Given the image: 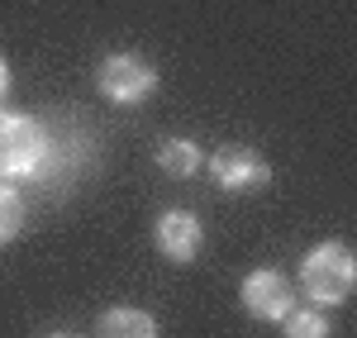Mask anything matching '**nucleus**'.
<instances>
[{"label":"nucleus","instance_id":"1","mask_svg":"<svg viewBox=\"0 0 357 338\" xmlns=\"http://www.w3.org/2000/svg\"><path fill=\"white\" fill-rule=\"evenodd\" d=\"M48 153H53V134L20 110H0V181H15V176H38L48 167Z\"/></svg>","mask_w":357,"mask_h":338},{"label":"nucleus","instance_id":"9","mask_svg":"<svg viewBox=\"0 0 357 338\" xmlns=\"http://www.w3.org/2000/svg\"><path fill=\"white\" fill-rule=\"evenodd\" d=\"M329 334H333V324L324 319L319 305H310V310L296 305V310L281 319V338H329Z\"/></svg>","mask_w":357,"mask_h":338},{"label":"nucleus","instance_id":"11","mask_svg":"<svg viewBox=\"0 0 357 338\" xmlns=\"http://www.w3.org/2000/svg\"><path fill=\"white\" fill-rule=\"evenodd\" d=\"M10 82H15V77H10V62H5V53H0V100L10 95Z\"/></svg>","mask_w":357,"mask_h":338},{"label":"nucleus","instance_id":"8","mask_svg":"<svg viewBox=\"0 0 357 338\" xmlns=\"http://www.w3.org/2000/svg\"><path fill=\"white\" fill-rule=\"evenodd\" d=\"M158 167H162L167 176H176V181H186V176H195V171L205 167V153H200V143H191V139H167L162 148H158Z\"/></svg>","mask_w":357,"mask_h":338},{"label":"nucleus","instance_id":"10","mask_svg":"<svg viewBox=\"0 0 357 338\" xmlns=\"http://www.w3.org/2000/svg\"><path fill=\"white\" fill-rule=\"evenodd\" d=\"M24 229V196L15 191V181H0V243H10Z\"/></svg>","mask_w":357,"mask_h":338},{"label":"nucleus","instance_id":"3","mask_svg":"<svg viewBox=\"0 0 357 338\" xmlns=\"http://www.w3.org/2000/svg\"><path fill=\"white\" fill-rule=\"evenodd\" d=\"M158 67L143 53H105L96 67V91L110 100V105H143L158 95Z\"/></svg>","mask_w":357,"mask_h":338},{"label":"nucleus","instance_id":"5","mask_svg":"<svg viewBox=\"0 0 357 338\" xmlns=\"http://www.w3.org/2000/svg\"><path fill=\"white\" fill-rule=\"evenodd\" d=\"M238 295H243V310L252 319H262V324H281L296 310V286L286 282V272H276V267H252L243 277Z\"/></svg>","mask_w":357,"mask_h":338},{"label":"nucleus","instance_id":"2","mask_svg":"<svg viewBox=\"0 0 357 338\" xmlns=\"http://www.w3.org/2000/svg\"><path fill=\"white\" fill-rule=\"evenodd\" d=\"M357 286V262L348 253V243H319V248H310L301 257V291L319 305V310H329V305H343L348 295H353Z\"/></svg>","mask_w":357,"mask_h":338},{"label":"nucleus","instance_id":"4","mask_svg":"<svg viewBox=\"0 0 357 338\" xmlns=\"http://www.w3.org/2000/svg\"><path fill=\"white\" fill-rule=\"evenodd\" d=\"M210 181L229 191V196H252L272 181V167L257 148H243V143H229V148H215L210 153Z\"/></svg>","mask_w":357,"mask_h":338},{"label":"nucleus","instance_id":"7","mask_svg":"<svg viewBox=\"0 0 357 338\" xmlns=\"http://www.w3.org/2000/svg\"><path fill=\"white\" fill-rule=\"evenodd\" d=\"M96 338H158V319L138 305H110L96 319Z\"/></svg>","mask_w":357,"mask_h":338},{"label":"nucleus","instance_id":"6","mask_svg":"<svg viewBox=\"0 0 357 338\" xmlns=\"http://www.w3.org/2000/svg\"><path fill=\"white\" fill-rule=\"evenodd\" d=\"M153 243H158V253H162L167 262L186 267V262H195L200 248H205V224L195 220L191 210H162L158 224H153Z\"/></svg>","mask_w":357,"mask_h":338},{"label":"nucleus","instance_id":"12","mask_svg":"<svg viewBox=\"0 0 357 338\" xmlns=\"http://www.w3.org/2000/svg\"><path fill=\"white\" fill-rule=\"evenodd\" d=\"M48 338H86V334H77V329H53Z\"/></svg>","mask_w":357,"mask_h":338}]
</instances>
